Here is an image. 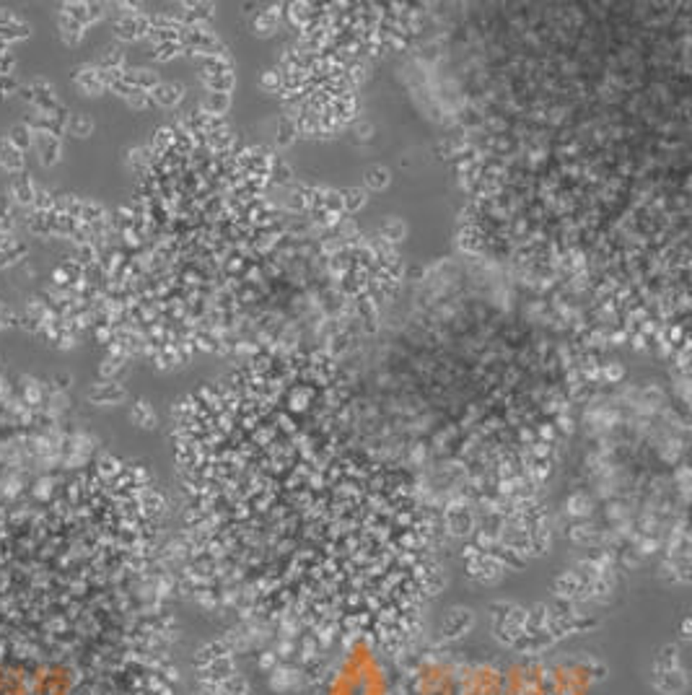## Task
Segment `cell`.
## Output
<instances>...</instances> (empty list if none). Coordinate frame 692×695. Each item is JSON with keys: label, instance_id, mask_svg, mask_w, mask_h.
<instances>
[{"label": "cell", "instance_id": "obj_1", "mask_svg": "<svg viewBox=\"0 0 692 695\" xmlns=\"http://www.w3.org/2000/svg\"><path fill=\"white\" fill-rule=\"evenodd\" d=\"M119 633L50 595H0V695H114Z\"/></svg>", "mask_w": 692, "mask_h": 695}, {"label": "cell", "instance_id": "obj_2", "mask_svg": "<svg viewBox=\"0 0 692 695\" xmlns=\"http://www.w3.org/2000/svg\"><path fill=\"white\" fill-rule=\"evenodd\" d=\"M31 146L39 148V161L45 166H52L57 161L60 143H57V137H52L50 133H34V143H31Z\"/></svg>", "mask_w": 692, "mask_h": 695}, {"label": "cell", "instance_id": "obj_3", "mask_svg": "<svg viewBox=\"0 0 692 695\" xmlns=\"http://www.w3.org/2000/svg\"><path fill=\"white\" fill-rule=\"evenodd\" d=\"M0 37L3 39H19V37H29V27L16 21L8 13H0Z\"/></svg>", "mask_w": 692, "mask_h": 695}, {"label": "cell", "instance_id": "obj_4", "mask_svg": "<svg viewBox=\"0 0 692 695\" xmlns=\"http://www.w3.org/2000/svg\"><path fill=\"white\" fill-rule=\"evenodd\" d=\"M0 164L6 166L8 172H19V169H24V156H21L19 148H13L8 140H3L0 143Z\"/></svg>", "mask_w": 692, "mask_h": 695}, {"label": "cell", "instance_id": "obj_5", "mask_svg": "<svg viewBox=\"0 0 692 695\" xmlns=\"http://www.w3.org/2000/svg\"><path fill=\"white\" fill-rule=\"evenodd\" d=\"M8 143L13 148H19V151H27V148L34 143V135H31V130H29L27 125H13Z\"/></svg>", "mask_w": 692, "mask_h": 695}, {"label": "cell", "instance_id": "obj_6", "mask_svg": "<svg viewBox=\"0 0 692 695\" xmlns=\"http://www.w3.org/2000/svg\"><path fill=\"white\" fill-rule=\"evenodd\" d=\"M70 133L78 137L86 135V133H91V119L83 117V114H73V119H70Z\"/></svg>", "mask_w": 692, "mask_h": 695}, {"label": "cell", "instance_id": "obj_7", "mask_svg": "<svg viewBox=\"0 0 692 695\" xmlns=\"http://www.w3.org/2000/svg\"><path fill=\"white\" fill-rule=\"evenodd\" d=\"M13 193H16V197H19L21 202H29L31 197H34V190H31V182H29L27 177L24 179H19V182L13 184Z\"/></svg>", "mask_w": 692, "mask_h": 695}]
</instances>
